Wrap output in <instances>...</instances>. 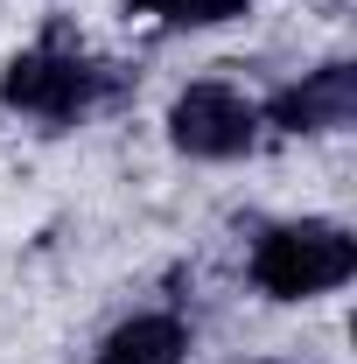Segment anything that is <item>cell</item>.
Wrapping results in <instances>:
<instances>
[{
  "mask_svg": "<svg viewBox=\"0 0 357 364\" xmlns=\"http://www.w3.org/2000/svg\"><path fill=\"white\" fill-rule=\"evenodd\" d=\"M0 98L14 112H36V119H85L91 105L112 98V70L91 63L85 49H70L63 36H49L43 49H28L0 70Z\"/></svg>",
  "mask_w": 357,
  "mask_h": 364,
  "instance_id": "2",
  "label": "cell"
},
{
  "mask_svg": "<svg viewBox=\"0 0 357 364\" xmlns=\"http://www.w3.org/2000/svg\"><path fill=\"white\" fill-rule=\"evenodd\" d=\"M357 273V238L343 225H322V218H302V225H273L260 245H252V280L267 287L273 301H309V294H329Z\"/></svg>",
  "mask_w": 357,
  "mask_h": 364,
  "instance_id": "1",
  "label": "cell"
},
{
  "mask_svg": "<svg viewBox=\"0 0 357 364\" xmlns=\"http://www.w3.org/2000/svg\"><path fill=\"white\" fill-rule=\"evenodd\" d=\"M252 0H127V14H161L176 28H211V21H231L245 14Z\"/></svg>",
  "mask_w": 357,
  "mask_h": 364,
  "instance_id": "6",
  "label": "cell"
},
{
  "mask_svg": "<svg viewBox=\"0 0 357 364\" xmlns=\"http://www.w3.org/2000/svg\"><path fill=\"white\" fill-rule=\"evenodd\" d=\"M252 134H260V112L231 85H189L169 105V140L196 161H231V154L252 147Z\"/></svg>",
  "mask_w": 357,
  "mask_h": 364,
  "instance_id": "3",
  "label": "cell"
},
{
  "mask_svg": "<svg viewBox=\"0 0 357 364\" xmlns=\"http://www.w3.org/2000/svg\"><path fill=\"white\" fill-rule=\"evenodd\" d=\"M267 119L287 127V134H336V127H351V119H357V70H351V63H322V70H309L302 85H287L267 105Z\"/></svg>",
  "mask_w": 357,
  "mask_h": 364,
  "instance_id": "4",
  "label": "cell"
},
{
  "mask_svg": "<svg viewBox=\"0 0 357 364\" xmlns=\"http://www.w3.org/2000/svg\"><path fill=\"white\" fill-rule=\"evenodd\" d=\"M182 358H189V329L176 316H134L98 343V364H182Z\"/></svg>",
  "mask_w": 357,
  "mask_h": 364,
  "instance_id": "5",
  "label": "cell"
}]
</instances>
